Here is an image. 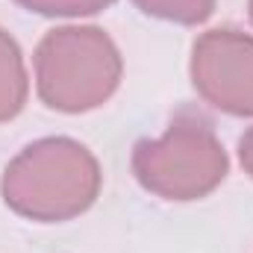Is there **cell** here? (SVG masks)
Masks as SVG:
<instances>
[{
	"label": "cell",
	"mask_w": 253,
	"mask_h": 253,
	"mask_svg": "<svg viewBox=\"0 0 253 253\" xmlns=\"http://www.w3.org/2000/svg\"><path fill=\"white\" fill-rule=\"evenodd\" d=\"M132 3L150 18L194 27V24H203L215 12L218 0H132Z\"/></svg>",
	"instance_id": "obj_6"
},
{
	"label": "cell",
	"mask_w": 253,
	"mask_h": 253,
	"mask_svg": "<svg viewBox=\"0 0 253 253\" xmlns=\"http://www.w3.org/2000/svg\"><path fill=\"white\" fill-rule=\"evenodd\" d=\"M239 159H242L245 174H251V180H253V126L245 129V135L239 138Z\"/></svg>",
	"instance_id": "obj_8"
},
{
	"label": "cell",
	"mask_w": 253,
	"mask_h": 253,
	"mask_svg": "<svg viewBox=\"0 0 253 253\" xmlns=\"http://www.w3.org/2000/svg\"><path fill=\"white\" fill-rule=\"evenodd\" d=\"M103 174L94 153L68 135H47L21 147L0 180L3 203L39 224H59L88 212Z\"/></svg>",
	"instance_id": "obj_1"
},
{
	"label": "cell",
	"mask_w": 253,
	"mask_h": 253,
	"mask_svg": "<svg viewBox=\"0 0 253 253\" xmlns=\"http://www.w3.org/2000/svg\"><path fill=\"white\" fill-rule=\"evenodd\" d=\"M33 71L36 91L47 109L80 115L103 106L118 91L124 59L100 27L68 24L39 42Z\"/></svg>",
	"instance_id": "obj_2"
},
{
	"label": "cell",
	"mask_w": 253,
	"mask_h": 253,
	"mask_svg": "<svg viewBox=\"0 0 253 253\" xmlns=\"http://www.w3.org/2000/svg\"><path fill=\"white\" fill-rule=\"evenodd\" d=\"M27 12L47 15V18H83L109 9L115 0H15Z\"/></svg>",
	"instance_id": "obj_7"
},
{
	"label": "cell",
	"mask_w": 253,
	"mask_h": 253,
	"mask_svg": "<svg viewBox=\"0 0 253 253\" xmlns=\"http://www.w3.org/2000/svg\"><path fill=\"white\" fill-rule=\"evenodd\" d=\"M248 15H251V24H253V0H248Z\"/></svg>",
	"instance_id": "obj_9"
},
{
	"label": "cell",
	"mask_w": 253,
	"mask_h": 253,
	"mask_svg": "<svg viewBox=\"0 0 253 253\" xmlns=\"http://www.w3.org/2000/svg\"><path fill=\"white\" fill-rule=\"evenodd\" d=\"M227 150L197 109H180L159 138H141L132 147L138 186L162 200H200L227 180Z\"/></svg>",
	"instance_id": "obj_3"
},
{
	"label": "cell",
	"mask_w": 253,
	"mask_h": 253,
	"mask_svg": "<svg viewBox=\"0 0 253 253\" xmlns=\"http://www.w3.org/2000/svg\"><path fill=\"white\" fill-rule=\"evenodd\" d=\"M191 85L218 112L253 118V36L215 27L191 44Z\"/></svg>",
	"instance_id": "obj_4"
},
{
	"label": "cell",
	"mask_w": 253,
	"mask_h": 253,
	"mask_svg": "<svg viewBox=\"0 0 253 253\" xmlns=\"http://www.w3.org/2000/svg\"><path fill=\"white\" fill-rule=\"evenodd\" d=\"M30 97V77L18 42L0 27V124L21 115Z\"/></svg>",
	"instance_id": "obj_5"
}]
</instances>
